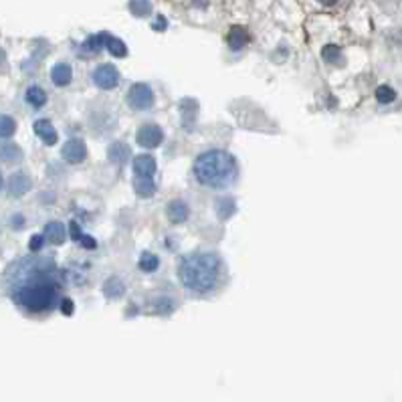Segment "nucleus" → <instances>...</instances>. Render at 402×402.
<instances>
[{
    "instance_id": "nucleus-1",
    "label": "nucleus",
    "mask_w": 402,
    "mask_h": 402,
    "mask_svg": "<svg viewBox=\"0 0 402 402\" xmlns=\"http://www.w3.org/2000/svg\"><path fill=\"white\" fill-rule=\"evenodd\" d=\"M8 293L28 313H49L61 301V277L53 259L31 255L8 271Z\"/></svg>"
},
{
    "instance_id": "nucleus-2",
    "label": "nucleus",
    "mask_w": 402,
    "mask_h": 402,
    "mask_svg": "<svg viewBox=\"0 0 402 402\" xmlns=\"http://www.w3.org/2000/svg\"><path fill=\"white\" fill-rule=\"evenodd\" d=\"M223 261L212 251H199L180 261L178 275L182 285L194 293H210L219 287Z\"/></svg>"
},
{
    "instance_id": "nucleus-3",
    "label": "nucleus",
    "mask_w": 402,
    "mask_h": 402,
    "mask_svg": "<svg viewBox=\"0 0 402 402\" xmlns=\"http://www.w3.org/2000/svg\"><path fill=\"white\" fill-rule=\"evenodd\" d=\"M194 176L210 190H226L239 178V164L224 150H208L194 162Z\"/></svg>"
},
{
    "instance_id": "nucleus-4",
    "label": "nucleus",
    "mask_w": 402,
    "mask_h": 402,
    "mask_svg": "<svg viewBox=\"0 0 402 402\" xmlns=\"http://www.w3.org/2000/svg\"><path fill=\"white\" fill-rule=\"evenodd\" d=\"M128 103L135 112H146L154 106V91L146 83H134L128 93Z\"/></svg>"
},
{
    "instance_id": "nucleus-5",
    "label": "nucleus",
    "mask_w": 402,
    "mask_h": 402,
    "mask_svg": "<svg viewBox=\"0 0 402 402\" xmlns=\"http://www.w3.org/2000/svg\"><path fill=\"white\" fill-rule=\"evenodd\" d=\"M93 83H95L99 90H113V87L119 83V71L113 67V65H110V63H101V65H97L95 71H93Z\"/></svg>"
},
{
    "instance_id": "nucleus-6",
    "label": "nucleus",
    "mask_w": 402,
    "mask_h": 402,
    "mask_svg": "<svg viewBox=\"0 0 402 402\" xmlns=\"http://www.w3.org/2000/svg\"><path fill=\"white\" fill-rule=\"evenodd\" d=\"M135 140H137L140 146H144V148L150 150V148H158V146L164 142V132H162V128L156 126V124H144V126L137 128Z\"/></svg>"
},
{
    "instance_id": "nucleus-7",
    "label": "nucleus",
    "mask_w": 402,
    "mask_h": 402,
    "mask_svg": "<svg viewBox=\"0 0 402 402\" xmlns=\"http://www.w3.org/2000/svg\"><path fill=\"white\" fill-rule=\"evenodd\" d=\"M61 156H63V160H67L69 164H81L87 158V146H85L83 140L73 137V140H69L67 144L63 146Z\"/></svg>"
},
{
    "instance_id": "nucleus-8",
    "label": "nucleus",
    "mask_w": 402,
    "mask_h": 402,
    "mask_svg": "<svg viewBox=\"0 0 402 402\" xmlns=\"http://www.w3.org/2000/svg\"><path fill=\"white\" fill-rule=\"evenodd\" d=\"M156 160L150 154H142L134 160V172L135 178H146V180H154V174H156Z\"/></svg>"
},
{
    "instance_id": "nucleus-9",
    "label": "nucleus",
    "mask_w": 402,
    "mask_h": 402,
    "mask_svg": "<svg viewBox=\"0 0 402 402\" xmlns=\"http://www.w3.org/2000/svg\"><path fill=\"white\" fill-rule=\"evenodd\" d=\"M31 188H33V182H31V178H28L24 172H15V174L8 178V194L15 196V199L24 196Z\"/></svg>"
},
{
    "instance_id": "nucleus-10",
    "label": "nucleus",
    "mask_w": 402,
    "mask_h": 402,
    "mask_svg": "<svg viewBox=\"0 0 402 402\" xmlns=\"http://www.w3.org/2000/svg\"><path fill=\"white\" fill-rule=\"evenodd\" d=\"M45 239L49 243H53V245H61V243L67 239V228H65V224L59 223V221L47 223Z\"/></svg>"
},
{
    "instance_id": "nucleus-11",
    "label": "nucleus",
    "mask_w": 402,
    "mask_h": 402,
    "mask_svg": "<svg viewBox=\"0 0 402 402\" xmlns=\"http://www.w3.org/2000/svg\"><path fill=\"white\" fill-rule=\"evenodd\" d=\"M71 79H73V71H71L67 63H57L55 67L51 69V81H53V85L65 87V85L71 83Z\"/></svg>"
},
{
    "instance_id": "nucleus-12",
    "label": "nucleus",
    "mask_w": 402,
    "mask_h": 402,
    "mask_svg": "<svg viewBox=\"0 0 402 402\" xmlns=\"http://www.w3.org/2000/svg\"><path fill=\"white\" fill-rule=\"evenodd\" d=\"M35 134L39 135L47 146L57 144V132H55V128L49 119H37L35 122Z\"/></svg>"
},
{
    "instance_id": "nucleus-13",
    "label": "nucleus",
    "mask_w": 402,
    "mask_h": 402,
    "mask_svg": "<svg viewBox=\"0 0 402 402\" xmlns=\"http://www.w3.org/2000/svg\"><path fill=\"white\" fill-rule=\"evenodd\" d=\"M188 215H190V208H188V204L184 201H172L168 204V219L172 223H184L188 219Z\"/></svg>"
},
{
    "instance_id": "nucleus-14",
    "label": "nucleus",
    "mask_w": 402,
    "mask_h": 402,
    "mask_svg": "<svg viewBox=\"0 0 402 402\" xmlns=\"http://www.w3.org/2000/svg\"><path fill=\"white\" fill-rule=\"evenodd\" d=\"M0 160L8 162V164L21 162L23 160V150L15 142H2L0 144Z\"/></svg>"
},
{
    "instance_id": "nucleus-15",
    "label": "nucleus",
    "mask_w": 402,
    "mask_h": 402,
    "mask_svg": "<svg viewBox=\"0 0 402 402\" xmlns=\"http://www.w3.org/2000/svg\"><path fill=\"white\" fill-rule=\"evenodd\" d=\"M24 99H26V103L33 108V110H41L43 106L47 103V93L43 87H39V85H31L26 93H24Z\"/></svg>"
},
{
    "instance_id": "nucleus-16",
    "label": "nucleus",
    "mask_w": 402,
    "mask_h": 402,
    "mask_svg": "<svg viewBox=\"0 0 402 402\" xmlns=\"http://www.w3.org/2000/svg\"><path fill=\"white\" fill-rule=\"evenodd\" d=\"M101 35H103V47L112 53L113 57H126L128 55V47L122 39L108 35V33H101Z\"/></svg>"
},
{
    "instance_id": "nucleus-17",
    "label": "nucleus",
    "mask_w": 402,
    "mask_h": 402,
    "mask_svg": "<svg viewBox=\"0 0 402 402\" xmlns=\"http://www.w3.org/2000/svg\"><path fill=\"white\" fill-rule=\"evenodd\" d=\"M103 293H106L108 299H119V297L126 293V285H124V281H122L119 277H110V279L106 281Z\"/></svg>"
},
{
    "instance_id": "nucleus-18",
    "label": "nucleus",
    "mask_w": 402,
    "mask_h": 402,
    "mask_svg": "<svg viewBox=\"0 0 402 402\" xmlns=\"http://www.w3.org/2000/svg\"><path fill=\"white\" fill-rule=\"evenodd\" d=\"M130 156V148L124 144V142H115L110 146V150H108V158L112 160V162H117V164H124L126 160Z\"/></svg>"
},
{
    "instance_id": "nucleus-19",
    "label": "nucleus",
    "mask_w": 402,
    "mask_h": 402,
    "mask_svg": "<svg viewBox=\"0 0 402 402\" xmlns=\"http://www.w3.org/2000/svg\"><path fill=\"white\" fill-rule=\"evenodd\" d=\"M228 43L233 49H241L249 43V33H246L243 26H235L228 35Z\"/></svg>"
},
{
    "instance_id": "nucleus-20",
    "label": "nucleus",
    "mask_w": 402,
    "mask_h": 402,
    "mask_svg": "<svg viewBox=\"0 0 402 402\" xmlns=\"http://www.w3.org/2000/svg\"><path fill=\"white\" fill-rule=\"evenodd\" d=\"M17 132V122L10 115H0V140H8Z\"/></svg>"
},
{
    "instance_id": "nucleus-21",
    "label": "nucleus",
    "mask_w": 402,
    "mask_h": 402,
    "mask_svg": "<svg viewBox=\"0 0 402 402\" xmlns=\"http://www.w3.org/2000/svg\"><path fill=\"white\" fill-rule=\"evenodd\" d=\"M134 186H135V192H137L140 196H144V199L152 196V194H154V190H156V184H154V180L134 178Z\"/></svg>"
},
{
    "instance_id": "nucleus-22",
    "label": "nucleus",
    "mask_w": 402,
    "mask_h": 402,
    "mask_svg": "<svg viewBox=\"0 0 402 402\" xmlns=\"http://www.w3.org/2000/svg\"><path fill=\"white\" fill-rule=\"evenodd\" d=\"M130 10L134 12L135 17H148L152 12V2L150 0H132Z\"/></svg>"
},
{
    "instance_id": "nucleus-23",
    "label": "nucleus",
    "mask_w": 402,
    "mask_h": 402,
    "mask_svg": "<svg viewBox=\"0 0 402 402\" xmlns=\"http://www.w3.org/2000/svg\"><path fill=\"white\" fill-rule=\"evenodd\" d=\"M158 265H160V261H158L156 255H152V253H144V255L140 257V269L146 271V273L156 271Z\"/></svg>"
},
{
    "instance_id": "nucleus-24",
    "label": "nucleus",
    "mask_w": 402,
    "mask_h": 402,
    "mask_svg": "<svg viewBox=\"0 0 402 402\" xmlns=\"http://www.w3.org/2000/svg\"><path fill=\"white\" fill-rule=\"evenodd\" d=\"M376 99H378L380 103H392L396 99V93L388 85H380L378 90H376Z\"/></svg>"
},
{
    "instance_id": "nucleus-25",
    "label": "nucleus",
    "mask_w": 402,
    "mask_h": 402,
    "mask_svg": "<svg viewBox=\"0 0 402 402\" xmlns=\"http://www.w3.org/2000/svg\"><path fill=\"white\" fill-rule=\"evenodd\" d=\"M324 59L328 61V63H340V59H342V51L334 45H328L324 49Z\"/></svg>"
},
{
    "instance_id": "nucleus-26",
    "label": "nucleus",
    "mask_w": 402,
    "mask_h": 402,
    "mask_svg": "<svg viewBox=\"0 0 402 402\" xmlns=\"http://www.w3.org/2000/svg\"><path fill=\"white\" fill-rule=\"evenodd\" d=\"M85 49L90 51V53H97V51H101L103 49V35H95V37H90L87 41H85Z\"/></svg>"
},
{
    "instance_id": "nucleus-27",
    "label": "nucleus",
    "mask_w": 402,
    "mask_h": 402,
    "mask_svg": "<svg viewBox=\"0 0 402 402\" xmlns=\"http://www.w3.org/2000/svg\"><path fill=\"white\" fill-rule=\"evenodd\" d=\"M233 212H235V202L231 201V199L219 202V217H221V219H228Z\"/></svg>"
},
{
    "instance_id": "nucleus-28",
    "label": "nucleus",
    "mask_w": 402,
    "mask_h": 402,
    "mask_svg": "<svg viewBox=\"0 0 402 402\" xmlns=\"http://www.w3.org/2000/svg\"><path fill=\"white\" fill-rule=\"evenodd\" d=\"M45 237L43 235H35L33 239H31V243H28V249H31V253H39L43 245H45Z\"/></svg>"
},
{
    "instance_id": "nucleus-29",
    "label": "nucleus",
    "mask_w": 402,
    "mask_h": 402,
    "mask_svg": "<svg viewBox=\"0 0 402 402\" xmlns=\"http://www.w3.org/2000/svg\"><path fill=\"white\" fill-rule=\"evenodd\" d=\"M24 217L23 215H15V217H12V226H15V228H23L24 226Z\"/></svg>"
},
{
    "instance_id": "nucleus-30",
    "label": "nucleus",
    "mask_w": 402,
    "mask_h": 402,
    "mask_svg": "<svg viewBox=\"0 0 402 402\" xmlns=\"http://www.w3.org/2000/svg\"><path fill=\"white\" fill-rule=\"evenodd\" d=\"M79 241H81L83 245L87 246V249H93V246H95V241L91 239L90 235H81V239H79Z\"/></svg>"
},
{
    "instance_id": "nucleus-31",
    "label": "nucleus",
    "mask_w": 402,
    "mask_h": 402,
    "mask_svg": "<svg viewBox=\"0 0 402 402\" xmlns=\"http://www.w3.org/2000/svg\"><path fill=\"white\" fill-rule=\"evenodd\" d=\"M59 305H61V310H63V313H71V310H73V303H71V299H63V301H61V303H59Z\"/></svg>"
},
{
    "instance_id": "nucleus-32",
    "label": "nucleus",
    "mask_w": 402,
    "mask_h": 402,
    "mask_svg": "<svg viewBox=\"0 0 402 402\" xmlns=\"http://www.w3.org/2000/svg\"><path fill=\"white\" fill-rule=\"evenodd\" d=\"M321 4H326V6H332V4H335L337 0H319Z\"/></svg>"
},
{
    "instance_id": "nucleus-33",
    "label": "nucleus",
    "mask_w": 402,
    "mask_h": 402,
    "mask_svg": "<svg viewBox=\"0 0 402 402\" xmlns=\"http://www.w3.org/2000/svg\"><path fill=\"white\" fill-rule=\"evenodd\" d=\"M2 186H4V178H2V172H0V190H2Z\"/></svg>"
}]
</instances>
